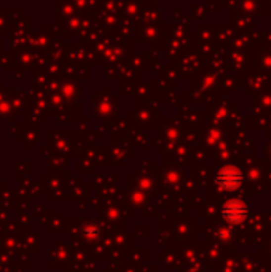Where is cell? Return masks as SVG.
<instances>
[{"label": "cell", "mask_w": 271, "mask_h": 272, "mask_svg": "<svg viewBox=\"0 0 271 272\" xmlns=\"http://www.w3.org/2000/svg\"><path fill=\"white\" fill-rule=\"evenodd\" d=\"M214 180L222 190L233 191L239 188L242 183V172L234 166H225L217 172Z\"/></svg>", "instance_id": "obj_1"}, {"label": "cell", "mask_w": 271, "mask_h": 272, "mask_svg": "<svg viewBox=\"0 0 271 272\" xmlns=\"http://www.w3.org/2000/svg\"><path fill=\"white\" fill-rule=\"evenodd\" d=\"M249 215V207L238 199H231L222 207V218L231 225L242 223Z\"/></svg>", "instance_id": "obj_2"}]
</instances>
